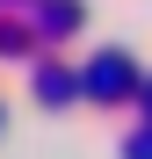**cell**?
<instances>
[{
  "instance_id": "cell-1",
  "label": "cell",
  "mask_w": 152,
  "mask_h": 159,
  "mask_svg": "<svg viewBox=\"0 0 152 159\" xmlns=\"http://www.w3.org/2000/svg\"><path fill=\"white\" fill-rule=\"evenodd\" d=\"M87 87H94L101 101H123V87H131V58H101V65L87 72Z\"/></svg>"
},
{
  "instance_id": "cell-2",
  "label": "cell",
  "mask_w": 152,
  "mask_h": 159,
  "mask_svg": "<svg viewBox=\"0 0 152 159\" xmlns=\"http://www.w3.org/2000/svg\"><path fill=\"white\" fill-rule=\"evenodd\" d=\"M131 159H152V138H131Z\"/></svg>"
}]
</instances>
